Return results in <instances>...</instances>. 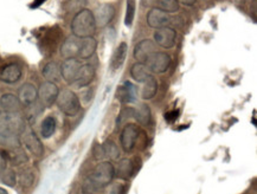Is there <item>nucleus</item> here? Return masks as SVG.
Masks as SVG:
<instances>
[{"mask_svg":"<svg viewBox=\"0 0 257 194\" xmlns=\"http://www.w3.org/2000/svg\"><path fill=\"white\" fill-rule=\"evenodd\" d=\"M25 129V121L19 113L0 111V144L10 148L21 147V135Z\"/></svg>","mask_w":257,"mask_h":194,"instance_id":"nucleus-1","label":"nucleus"},{"mask_svg":"<svg viewBox=\"0 0 257 194\" xmlns=\"http://www.w3.org/2000/svg\"><path fill=\"white\" fill-rule=\"evenodd\" d=\"M115 176V168L108 161L98 163L91 173L85 177L82 190L85 194H95L98 190L104 188L105 186L109 185Z\"/></svg>","mask_w":257,"mask_h":194,"instance_id":"nucleus-2","label":"nucleus"},{"mask_svg":"<svg viewBox=\"0 0 257 194\" xmlns=\"http://www.w3.org/2000/svg\"><path fill=\"white\" fill-rule=\"evenodd\" d=\"M71 31L78 38L93 37L96 31L94 13L90 10L83 9L75 15L71 23Z\"/></svg>","mask_w":257,"mask_h":194,"instance_id":"nucleus-3","label":"nucleus"},{"mask_svg":"<svg viewBox=\"0 0 257 194\" xmlns=\"http://www.w3.org/2000/svg\"><path fill=\"white\" fill-rule=\"evenodd\" d=\"M57 106L59 109L68 116H75L78 114L81 109V102L80 98L74 91L69 90V89H64V90L59 91L57 96Z\"/></svg>","mask_w":257,"mask_h":194,"instance_id":"nucleus-4","label":"nucleus"},{"mask_svg":"<svg viewBox=\"0 0 257 194\" xmlns=\"http://www.w3.org/2000/svg\"><path fill=\"white\" fill-rule=\"evenodd\" d=\"M145 65L153 74H164V72L169 70L171 65V57L166 52L156 51L145 61Z\"/></svg>","mask_w":257,"mask_h":194,"instance_id":"nucleus-5","label":"nucleus"},{"mask_svg":"<svg viewBox=\"0 0 257 194\" xmlns=\"http://www.w3.org/2000/svg\"><path fill=\"white\" fill-rule=\"evenodd\" d=\"M39 101L43 106L50 107L55 103L57 100V96L59 94V89L54 82H44L41 84V87L37 90Z\"/></svg>","mask_w":257,"mask_h":194,"instance_id":"nucleus-6","label":"nucleus"},{"mask_svg":"<svg viewBox=\"0 0 257 194\" xmlns=\"http://www.w3.org/2000/svg\"><path fill=\"white\" fill-rule=\"evenodd\" d=\"M139 134H140V130L137 124L131 123L124 126L120 136L121 146H122L124 152L128 153L131 152V150H133L135 144H137V140L138 137H139Z\"/></svg>","mask_w":257,"mask_h":194,"instance_id":"nucleus-7","label":"nucleus"},{"mask_svg":"<svg viewBox=\"0 0 257 194\" xmlns=\"http://www.w3.org/2000/svg\"><path fill=\"white\" fill-rule=\"evenodd\" d=\"M177 32L172 28L165 26V28L157 29L154 32V43L164 49H171L176 44Z\"/></svg>","mask_w":257,"mask_h":194,"instance_id":"nucleus-8","label":"nucleus"},{"mask_svg":"<svg viewBox=\"0 0 257 194\" xmlns=\"http://www.w3.org/2000/svg\"><path fill=\"white\" fill-rule=\"evenodd\" d=\"M81 69V62L76 58H68L61 65V76L68 84H72L76 80Z\"/></svg>","mask_w":257,"mask_h":194,"instance_id":"nucleus-9","label":"nucleus"},{"mask_svg":"<svg viewBox=\"0 0 257 194\" xmlns=\"http://www.w3.org/2000/svg\"><path fill=\"white\" fill-rule=\"evenodd\" d=\"M157 51L156 43L151 39H144L140 43H138L134 48L133 56L137 59L138 63H145V61L150 57L153 52Z\"/></svg>","mask_w":257,"mask_h":194,"instance_id":"nucleus-10","label":"nucleus"},{"mask_svg":"<svg viewBox=\"0 0 257 194\" xmlns=\"http://www.w3.org/2000/svg\"><path fill=\"white\" fill-rule=\"evenodd\" d=\"M22 135L26 148H28L35 156H42L43 154H44V147H43L41 140L38 139V136L36 135L34 130L25 129Z\"/></svg>","mask_w":257,"mask_h":194,"instance_id":"nucleus-11","label":"nucleus"},{"mask_svg":"<svg viewBox=\"0 0 257 194\" xmlns=\"http://www.w3.org/2000/svg\"><path fill=\"white\" fill-rule=\"evenodd\" d=\"M82 38H78L76 36H70L63 42L61 47V55L62 57L68 58H76L78 57L81 49Z\"/></svg>","mask_w":257,"mask_h":194,"instance_id":"nucleus-12","label":"nucleus"},{"mask_svg":"<svg viewBox=\"0 0 257 194\" xmlns=\"http://www.w3.org/2000/svg\"><path fill=\"white\" fill-rule=\"evenodd\" d=\"M170 15L160 9H152L147 15V24L153 29H161L169 25Z\"/></svg>","mask_w":257,"mask_h":194,"instance_id":"nucleus-13","label":"nucleus"},{"mask_svg":"<svg viewBox=\"0 0 257 194\" xmlns=\"http://www.w3.org/2000/svg\"><path fill=\"white\" fill-rule=\"evenodd\" d=\"M115 16V8L111 4H103L96 10L94 13L95 23H96V28H104L109 23L113 21Z\"/></svg>","mask_w":257,"mask_h":194,"instance_id":"nucleus-14","label":"nucleus"},{"mask_svg":"<svg viewBox=\"0 0 257 194\" xmlns=\"http://www.w3.org/2000/svg\"><path fill=\"white\" fill-rule=\"evenodd\" d=\"M137 87L130 81L124 82L116 90V97L121 103H133V102L137 101Z\"/></svg>","mask_w":257,"mask_h":194,"instance_id":"nucleus-15","label":"nucleus"},{"mask_svg":"<svg viewBox=\"0 0 257 194\" xmlns=\"http://www.w3.org/2000/svg\"><path fill=\"white\" fill-rule=\"evenodd\" d=\"M38 93L37 89L34 84L31 83H25L23 84L18 90V98L22 102V104L24 106H30V104H34L37 101Z\"/></svg>","mask_w":257,"mask_h":194,"instance_id":"nucleus-16","label":"nucleus"},{"mask_svg":"<svg viewBox=\"0 0 257 194\" xmlns=\"http://www.w3.org/2000/svg\"><path fill=\"white\" fill-rule=\"evenodd\" d=\"M94 78H95V69L93 65L84 64V65H81V69L80 71H78L76 80H75V82L72 84L76 85L77 88H83L90 84Z\"/></svg>","mask_w":257,"mask_h":194,"instance_id":"nucleus-17","label":"nucleus"},{"mask_svg":"<svg viewBox=\"0 0 257 194\" xmlns=\"http://www.w3.org/2000/svg\"><path fill=\"white\" fill-rule=\"evenodd\" d=\"M22 77V68L18 64H8L0 71V80L8 84L16 83Z\"/></svg>","mask_w":257,"mask_h":194,"instance_id":"nucleus-18","label":"nucleus"},{"mask_svg":"<svg viewBox=\"0 0 257 194\" xmlns=\"http://www.w3.org/2000/svg\"><path fill=\"white\" fill-rule=\"evenodd\" d=\"M0 106L5 113H19L22 109V102L16 95L4 94L0 98Z\"/></svg>","mask_w":257,"mask_h":194,"instance_id":"nucleus-19","label":"nucleus"},{"mask_svg":"<svg viewBox=\"0 0 257 194\" xmlns=\"http://www.w3.org/2000/svg\"><path fill=\"white\" fill-rule=\"evenodd\" d=\"M61 36H62V32L59 29L56 28V29L50 30V31L47 34V36L43 38V48H42L43 51L44 52L48 51L49 55L54 54L59 39H61Z\"/></svg>","mask_w":257,"mask_h":194,"instance_id":"nucleus-20","label":"nucleus"},{"mask_svg":"<svg viewBox=\"0 0 257 194\" xmlns=\"http://www.w3.org/2000/svg\"><path fill=\"white\" fill-rule=\"evenodd\" d=\"M127 50H128V45L124 42L120 43V45L115 49L110 61V68L113 69L114 71L118 70V69L123 65L127 57Z\"/></svg>","mask_w":257,"mask_h":194,"instance_id":"nucleus-21","label":"nucleus"},{"mask_svg":"<svg viewBox=\"0 0 257 194\" xmlns=\"http://www.w3.org/2000/svg\"><path fill=\"white\" fill-rule=\"evenodd\" d=\"M135 169H137V167H135L133 160L122 159L118 162L117 168L115 170V175L122 180H128L132 175H133Z\"/></svg>","mask_w":257,"mask_h":194,"instance_id":"nucleus-22","label":"nucleus"},{"mask_svg":"<svg viewBox=\"0 0 257 194\" xmlns=\"http://www.w3.org/2000/svg\"><path fill=\"white\" fill-rule=\"evenodd\" d=\"M97 48V41L94 37H87L82 38L81 42V49L78 57L82 59H88L95 54Z\"/></svg>","mask_w":257,"mask_h":194,"instance_id":"nucleus-23","label":"nucleus"},{"mask_svg":"<svg viewBox=\"0 0 257 194\" xmlns=\"http://www.w3.org/2000/svg\"><path fill=\"white\" fill-rule=\"evenodd\" d=\"M151 71L148 70L145 63H135L131 69V76L138 83H144L151 76Z\"/></svg>","mask_w":257,"mask_h":194,"instance_id":"nucleus-24","label":"nucleus"},{"mask_svg":"<svg viewBox=\"0 0 257 194\" xmlns=\"http://www.w3.org/2000/svg\"><path fill=\"white\" fill-rule=\"evenodd\" d=\"M43 76L45 77V80L49 82H55L59 80L61 77V65L56 62H49L48 64H45V67L43 68Z\"/></svg>","mask_w":257,"mask_h":194,"instance_id":"nucleus-25","label":"nucleus"},{"mask_svg":"<svg viewBox=\"0 0 257 194\" xmlns=\"http://www.w3.org/2000/svg\"><path fill=\"white\" fill-rule=\"evenodd\" d=\"M143 84L144 87L143 91H141V97H143V100H151V98L156 96L158 91V82L156 78H154L153 75H151Z\"/></svg>","mask_w":257,"mask_h":194,"instance_id":"nucleus-26","label":"nucleus"},{"mask_svg":"<svg viewBox=\"0 0 257 194\" xmlns=\"http://www.w3.org/2000/svg\"><path fill=\"white\" fill-rule=\"evenodd\" d=\"M134 118L143 126H147L151 121V109L146 104H140L138 109H134Z\"/></svg>","mask_w":257,"mask_h":194,"instance_id":"nucleus-27","label":"nucleus"},{"mask_svg":"<svg viewBox=\"0 0 257 194\" xmlns=\"http://www.w3.org/2000/svg\"><path fill=\"white\" fill-rule=\"evenodd\" d=\"M56 130V120L52 116H48L43 120L42 126H41V134L43 137L49 139L54 135Z\"/></svg>","mask_w":257,"mask_h":194,"instance_id":"nucleus-28","label":"nucleus"},{"mask_svg":"<svg viewBox=\"0 0 257 194\" xmlns=\"http://www.w3.org/2000/svg\"><path fill=\"white\" fill-rule=\"evenodd\" d=\"M102 149H103L104 157H108L109 160L117 159L118 155H120V150H118L117 144L111 140L105 141V142L102 144Z\"/></svg>","mask_w":257,"mask_h":194,"instance_id":"nucleus-29","label":"nucleus"},{"mask_svg":"<svg viewBox=\"0 0 257 194\" xmlns=\"http://www.w3.org/2000/svg\"><path fill=\"white\" fill-rule=\"evenodd\" d=\"M126 5V17H124V24L128 28L133 25L135 18V10H137V0H127Z\"/></svg>","mask_w":257,"mask_h":194,"instance_id":"nucleus-30","label":"nucleus"},{"mask_svg":"<svg viewBox=\"0 0 257 194\" xmlns=\"http://www.w3.org/2000/svg\"><path fill=\"white\" fill-rule=\"evenodd\" d=\"M159 9L167 13H174L179 10V3L177 0H157Z\"/></svg>","mask_w":257,"mask_h":194,"instance_id":"nucleus-31","label":"nucleus"},{"mask_svg":"<svg viewBox=\"0 0 257 194\" xmlns=\"http://www.w3.org/2000/svg\"><path fill=\"white\" fill-rule=\"evenodd\" d=\"M35 181V174L32 173V170L25 169L19 174V182L23 187H30L32 186V183Z\"/></svg>","mask_w":257,"mask_h":194,"instance_id":"nucleus-32","label":"nucleus"},{"mask_svg":"<svg viewBox=\"0 0 257 194\" xmlns=\"http://www.w3.org/2000/svg\"><path fill=\"white\" fill-rule=\"evenodd\" d=\"M134 117V109L133 108H124V109L121 110V113L118 114V117H117V127H121L122 124L126 123L127 120H130V118Z\"/></svg>","mask_w":257,"mask_h":194,"instance_id":"nucleus-33","label":"nucleus"},{"mask_svg":"<svg viewBox=\"0 0 257 194\" xmlns=\"http://www.w3.org/2000/svg\"><path fill=\"white\" fill-rule=\"evenodd\" d=\"M2 180L6 183L8 186L13 187L17 183V176H16V173L13 172L12 169H5L4 172L2 173Z\"/></svg>","mask_w":257,"mask_h":194,"instance_id":"nucleus-34","label":"nucleus"},{"mask_svg":"<svg viewBox=\"0 0 257 194\" xmlns=\"http://www.w3.org/2000/svg\"><path fill=\"white\" fill-rule=\"evenodd\" d=\"M85 5V0H70L68 2L67 9L70 12H80L81 10H83V6Z\"/></svg>","mask_w":257,"mask_h":194,"instance_id":"nucleus-35","label":"nucleus"},{"mask_svg":"<svg viewBox=\"0 0 257 194\" xmlns=\"http://www.w3.org/2000/svg\"><path fill=\"white\" fill-rule=\"evenodd\" d=\"M178 116H179V110H172L165 114V120H166L167 122H173V121L177 120Z\"/></svg>","mask_w":257,"mask_h":194,"instance_id":"nucleus-36","label":"nucleus"},{"mask_svg":"<svg viewBox=\"0 0 257 194\" xmlns=\"http://www.w3.org/2000/svg\"><path fill=\"white\" fill-rule=\"evenodd\" d=\"M94 156H95V159H97V160L103 159L104 154H103V149H102V144H97V146H95Z\"/></svg>","mask_w":257,"mask_h":194,"instance_id":"nucleus-37","label":"nucleus"},{"mask_svg":"<svg viewBox=\"0 0 257 194\" xmlns=\"http://www.w3.org/2000/svg\"><path fill=\"white\" fill-rule=\"evenodd\" d=\"M179 4H183V5H186V6H191L193 5L194 3H196V0H177Z\"/></svg>","mask_w":257,"mask_h":194,"instance_id":"nucleus-38","label":"nucleus"},{"mask_svg":"<svg viewBox=\"0 0 257 194\" xmlns=\"http://www.w3.org/2000/svg\"><path fill=\"white\" fill-rule=\"evenodd\" d=\"M141 2H143L144 6H152L157 4V0H141Z\"/></svg>","mask_w":257,"mask_h":194,"instance_id":"nucleus-39","label":"nucleus"},{"mask_svg":"<svg viewBox=\"0 0 257 194\" xmlns=\"http://www.w3.org/2000/svg\"><path fill=\"white\" fill-rule=\"evenodd\" d=\"M45 2H47V0H35L34 4L31 5V8H38V6H41L43 3H45Z\"/></svg>","mask_w":257,"mask_h":194,"instance_id":"nucleus-40","label":"nucleus"},{"mask_svg":"<svg viewBox=\"0 0 257 194\" xmlns=\"http://www.w3.org/2000/svg\"><path fill=\"white\" fill-rule=\"evenodd\" d=\"M0 194H9V193L5 188H2V187H0Z\"/></svg>","mask_w":257,"mask_h":194,"instance_id":"nucleus-41","label":"nucleus"},{"mask_svg":"<svg viewBox=\"0 0 257 194\" xmlns=\"http://www.w3.org/2000/svg\"><path fill=\"white\" fill-rule=\"evenodd\" d=\"M237 2H243V0H237Z\"/></svg>","mask_w":257,"mask_h":194,"instance_id":"nucleus-42","label":"nucleus"},{"mask_svg":"<svg viewBox=\"0 0 257 194\" xmlns=\"http://www.w3.org/2000/svg\"><path fill=\"white\" fill-rule=\"evenodd\" d=\"M0 111H2V106H0Z\"/></svg>","mask_w":257,"mask_h":194,"instance_id":"nucleus-43","label":"nucleus"}]
</instances>
